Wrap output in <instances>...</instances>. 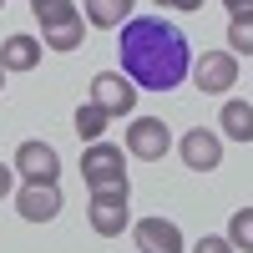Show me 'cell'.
Returning <instances> with one entry per match:
<instances>
[{
	"instance_id": "6da1fadb",
	"label": "cell",
	"mask_w": 253,
	"mask_h": 253,
	"mask_svg": "<svg viewBox=\"0 0 253 253\" xmlns=\"http://www.w3.org/2000/svg\"><path fill=\"white\" fill-rule=\"evenodd\" d=\"M122 76H132L142 81V86H152V91H167V86H177V81L187 76V41L177 26H167V20H126V31H122Z\"/></svg>"
},
{
	"instance_id": "7a4b0ae2",
	"label": "cell",
	"mask_w": 253,
	"mask_h": 253,
	"mask_svg": "<svg viewBox=\"0 0 253 253\" xmlns=\"http://www.w3.org/2000/svg\"><path fill=\"white\" fill-rule=\"evenodd\" d=\"M126 198H132V187H96L91 203H86V223H91V233H101V238H122V228L132 223V208H126Z\"/></svg>"
},
{
	"instance_id": "3957f363",
	"label": "cell",
	"mask_w": 253,
	"mask_h": 253,
	"mask_svg": "<svg viewBox=\"0 0 253 253\" xmlns=\"http://www.w3.org/2000/svg\"><path fill=\"white\" fill-rule=\"evenodd\" d=\"M81 177H86L91 193H96V187H126V157H122V147L86 142V152H81Z\"/></svg>"
},
{
	"instance_id": "277c9868",
	"label": "cell",
	"mask_w": 253,
	"mask_h": 253,
	"mask_svg": "<svg viewBox=\"0 0 253 253\" xmlns=\"http://www.w3.org/2000/svg\"><path fill=\"white\" fill-rule=\"evenodd\" d=\"M167 147H172V132H167L162 117H137L132 126H126V152L142 157V162H162Z\"/></svg>"
},
{
	"instance_id": "5b68a950",
	"label": "cell",
	"mask_w": 253,
	"mask_h": 253,
	"mask_svg": "<svg viewBox=\"0 0 253 253\" xmlns=\"http://www.w3.org/2000/svg\"><path fill=\"white\" fill-rule=\"evenodd\" d=\"M91 101L107 117H126L137 107V86H132V76H122V71H96L91 76Z\"/></svg>"
},
{
	"instance_id": "8992f818",
	"label": "cell",
	"mask_w": 253,
	"mask_h": 253,
	"mask_svg": "<svg viewBox=\"0 0 253 253\" xmlns=\"http://www.w3.org/2000/svg\"><path fill=\"white\" fill-rule=\"evenodd\" d=\"M198 91L203 96H223L228 86H238V56L233 51H203V61L193 66Z\"/></svg>"
},
{
	"instance_id": "52a82bcc",
	"label": "cell",
	"mask_w": 253,
	"mask_h": 253,
	"mask_svg": "<svg viewBox=\"0 0 253 253\" xmlns=\"http://www.w3.org/2000/svg\"><path fill=\"white\" fill-rule=\"evenodd\" d=\"M10 167H15L26 182H56V177H61V152H56L51 142H20Z\"/></svg>"
},
{
	"instance_id": "ba28073f",
	"label": "cell",
	"mask_w": 253,
	"mask_h": 253,
	"mask_svg": "<svg viewBox=\"0 0 253 253\" xmlns=\"http://www.w3.org/2000/svg\"><path fill=\"white\" fill-rule=\"evenodd\" d=\"M15 213L26 223H51L61 213V187L56 182H20L15 187Z\"/></svg>"
},
{
	"instance_id": "9c48e42d",
	"label": "cell",
	"mask_w": 253,
	"mask_h": 253,
	"mask_svg": "<svg viewBox=\"0 0 253 253\" xmlns=\"http://www.w3.org/2000/svg\"><path fill=\"white\" fill-rule=\"evenodd\" d=\"M132 238L142 253H187L182 228L172 218H142V223H132Z\"/></svg>"
},
{
	"instance_id": "30bf717a",
	"label": "cell",
	"mask_w": 253,
	"mask_h": 253,
	"mask_svg": "<svg viewBox=\"0 0 253 253\" xmlns=\"http://www.w3.org/2000/svg\"><path fill=\"white\" fill-rule=\"evenodd\" d=\"M177 152H182V162L193 167V172H213L223 162V142H218V132H208V126H193V132L177 142Z\"/></svg>"
},
{
	"instance_id": "8fae6325",
	"label": "cell",
	"mask_w": 253,
	"mask_h": 253,
	"mask_svg": "<svg viewBox=\"0 0 253 253\" xmlns=\"http://www.w3.org/2000/svg\"><path fill=\"white\" fill-rule=\"evenodd\" d=\"M41 51H46V46H41L36 36H5V41H0V66H5V71H36Z\"/></svg>"
},
{
	"instance_id": "7c38bea8",
	"label": "cell",
	"mask_w": 253,
	"mask_h": 253,
	"mask_svg": "<svg viewBox=\"0 0 253 253\" xmlns=\"http://www.w3.org/2000/svg\"><path fill=\"white\" fill-rule=\"evenodd\" d=\"M132 5L137 0H86L81 15H86V26H96V31H117V26L132 20Z\"/></svg>"
},
{
	"instance_id": "4fadbf2b",
	"label": "cell",
	"mask_w": 253,
	"mask_h": 253,
	"mask_svg": "<svg viewBox=\"0 0 253 253\" xmlns=\"http://www.w3.org/2000/svg\"><path fill=\"white\" fill-rule=\"evenodd\" d=\"M218 122H223V132L233 142H253V107H248V101H223Z\"/></svg>"
},
{
	"instance_id": "5bb4252c",
	"label": "cell",
	"mask_w": 253,
	"mask_h": 253,
	"mask_svg": "<svg viewBox=\"0 0 253 253\" xmlns=\"http://www.w3.org/2000/svg\"><path fill=\"white\" fill-rule=\"evenodd\" d=\"M31 10H36V20H41V31L66 26V20H81V5H76V0H31Z\"/></svg>"
},
{
	"instance_id": "9a60e30c",
	"label": "cell",
	"mask_w": 253,
	"mask_h": 253,
	"mask_svg": "<svg viewBox=\"0 0 253 253\" xmlns=\"http://www.w3.org/2000/svg\"><path fill=\"white\" fill-rule=\"evenodd\" d=\"M81 41H86V20H66V26L41 31V46H51V51H76Z\"/></svg>"
},
{
	"instance_id": "2e32d148",
	"label": "cell",
	"mask_w": 253,
	"mask_h": 253,
	"mask_svg": "<svg viewBox=\"0 0 253 253\" xmlns=\"http://www.w3.org/2000/svg\"><path fill=\"white\" fill-rule=\"evenodd\" d=\"M107 112L96 107V101H86V107H76V137L81 142H101V132H107Z\"/></svg>"
},
{
	"instance_id": "e0dca14e",
	"label": "cell",
	"mask_w": 253,
	"mask_h": 253,
	"mask_svg": "<svg viewBox=\"0 0 253 253\" xmlns=\"http://www.w3.org/2000/svg\"><path fill=\"white\" fill-rule=\"evenodd\" d=\"M233 248H243V253H253V208H238L233 218H228V233H223Z\"/></svg>"
},
{
	"instance_id": "ac0fdd59",
	"label": "cell",
	"mask_w": 253,
	"mask_h": 253,
	"mask_svg": "<svg viewBox=\"0 0 253 253\" xmlns=\"http://www.w3.org/2000/svg\"><path fill=\"white\" fill-rule=\"evenodd\" d=\"M228 46L253 56V15H228Z\"/></svg>"
},
{
	"instance_id": "d6986e66",
	"label": "cell",
	"mask_w": 253,
	"mask_h": 253,
	"mask_svg": "<svg viewBox=\"0 0 253 253\" xmlns=\"http://www.w3.org/2000/svg\"><path fill=\"white\" fill-rule=\"evenodd\" d=\"M193 253H238V248H233V243H228L223 233H203V238L193 243Z\"/></svg>"
},
{
	"instance_id": "ffe728a7",
	"label": "cell",
	"mask_w": 253,
	"mask_h": 253,
	"mask_svg": "<svg viewBox=\"0 0 253 253\" xmlns=\"http://www.w3.org/2000/svg\"><path fill=\"white\" fill-rule=\"evenodd\" d=\"M152 5H167V10H203L208 0H152Z\"/></svg>"
},
{
	"instance_id": "44dd1931",
	"label": "cell",
	"mask_w": 253,
	"mask_h": 253,
	"mask_svg": "<svg viewBox=\"0 0 253 253\" xmlns=\"http://www.w3.org/2000/svg\"><path fill=\"white\" fill-rule=\"evenodd\" d=\"M10 187H15V167L0 162V198H10Z\"/></svg>"
},
{
	"instance_id": "7402d4cb",
	"label": "cell",
	"mask_w": 253,
	"mask_h": 253,
	"mask_svg": "<svg viewBox=\"0 0 253 253\" xmlns=\"http://www.w3.org/2000/svg\"><path fill=\"white\" fill-rule=\"evenodd\" d=\"M228 15H253V0H223Z\"/></svg>"
},
{
	"instance_id": "603a6c76",
	"label": "cell",
	"mask_w": 253,
	"mask_h": 253,
	"mask_svg": "<svg viewBox=\"0 0 253 253\" xmlns=\"http://www.w3.org/2000/svg\"><path fill=\"white\" fill-rule=\"evenodd\" d=\"M0 86H5V66H0Z\"/></svg>"
},
{
	"instance_id": "cb8c5ba5",
	"label": "cell",
	"mask_w": 253,
	"mask_h": 253,
	"mask_svg": "<svg viewBox=\"0 0 253 253\" xmlns=\"http://www.w3.org/2000/svg\"><path fill=\"white\" fill-rule=\"evenodd\" d=\"M0 5H5V0H0Z\"/></svg>"
}]
</instances>
